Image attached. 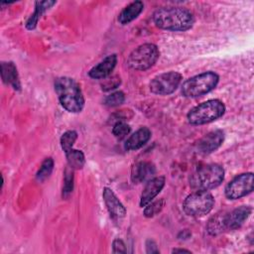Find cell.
<instances>
[{
    "label": "cell",
    "instance_id": "obj_1",
    "mask_svg": "<svg viewBox=\"0 0 254 254\" xmlns=\"http://www.w3.org/2000/svg\"><path fill=\"white\" fill-rule=\"evenodd\" d=\"M153 21L157 27L168 31H187L194 23L190 11L180 7H163L153 14Z\"/></svg>",
    "mask_w": 254,
    "mask_h": 254
},
{
    "label": "cell",
    "instance_id": "obj_2",
    "mask_svg": "<svg viewBox=\"0 0 254 254\" xmlns=\"http://www.w3.org/2000/svg\"><path fill=\"white\" fill-rule=\"evenodd\" d=\"M55 90L61 105L68 112L78 113L84 107V97L77 82L67 76L55 80Z\"/></svg>",
    "mask_w": 254,
    "mask_h": 254
},
{
    "label": "cell",
    "instance_id": "obj_3",
    "mask_svg": "<svg viewBox=\"0 0 254 254\" xmlns=\"http://www.w3.org/2000/svg\"><path fill=\"white\" fill-rule=\"evenodd\" d=\"M224 180V170L217 164L199 167L190 177L191 188L197 190H209L217 188Z\"/></svg>",
    "mask_w": 254,
    "mask_h": 254
},
{
    "label": "cell",
    "instance_id": "obj_4",
    "mask_svg": "<svg viewBox=\"0 0 254 254\" xmlns=\"http://www.w3.org/2000/svg\"><path fill=\"white\" fill-rule=\"evenodd\" d=\"M225 112V105L219 99H210L191 108L187 117L190 124L202 125L221 117Z\"/></svg>",
    "mask_w": 254,
    "mask_h": 254
},
{
    "label": "cell",
    "instance_id": "obj_5",
    "mask_svg": "<svg viewBox=\"0 0 254 254\" xmlns=\"http://www.w3.org/2000/svg\"><path fill=\"white\" fill-rule=\"evenodd\" d=\"M219 76L214 71H205L190 77L182 85V93L186 97H197L215 88Z\"/></svg>",
    "mask_w": 254,
    "mask_h": 254
},
{
    "label": "cell",
    "instance_id": "obj_6",
    "mask_svg": "<svg viewBox=\"0 0 254 254\" xmlns=\"http://www.w3.org/2000/svg\"><path fill=\"white\" fill-rule=\"evenodd\" d=\"M160 57L158 47L151 43L140 45L128 57V65L136 70H146L152 67Z\"/></svg>",
    "mask_w": 254,
    "mask_h": 254
},
{
    "label": "cell",
    "instance_id": "obj_7",
    "mask_svg": "<svg viewBox=\"0 0 254 254\" xmlns=\"http://www.w3.org/2000/svg\"><path fill=\"white\" fill-rule=\"evenodd\" d=\"M214 205V198L208 190H196L189 194L183 202L184 211L193 217L207 214Z\"/></svg>",
    "mask_w": 254,
    "mask_h": 254
},
{
    "label": "cell",
    "instance_id": "obj_8",
    "mask_svg": "<svg viewBox=\"0 0 254 254\" xmlns=\"http://www.w3.org/2000/svg\"><path fill=\"white\" fill-rule=\"evenodd\" d=\"M183 76L177 71H168L155 76L150 82V90L159 95L173 93L180 85Z\"/></svg>",
    "mask_w": 254,
    "mask_h": 254
},
{
    "label": "cell",
    "instance_id": "obj_9",
    "mask_svg": "<svg viewBox=\"0 0 254 254\" xmlns=\"http://www.w3.org/2000/svg\"><path fill=\"white\" fill-rule=\"evenodd\" d=\"M254 176L252 173H244L236 176L230 181L224 190L225 195L228 199L241 198L253 190Z\"/></svg>",
    "mask_w": 254,
    "mask_h": 254
},
{
    "label": "cell",
    "instance_id": "obj_10",
    "mask_svg": "<svg viewBox=\"0 0 254 254\" xmlns=\"http://www.w3.org/2000/svg\"><path fill=\"white\" fill-rule=\"evenodd\" d=\"M252 208L248 205H241L230 212L224 213L225 230H235L239 228L250 216Z\"/></svg>",
    "mask_w": 254,
    "mask_h": 254
},
{
    "label": "cell",
    "instance_id": "obj_11",
    "mask_svg": "<svg viewBox=\"0 0 254 254\" xmlns=\"http://www.w3.org/2000/svg\"><path fill=\"white\" fill-rule=\"evenodd\" d=\"M224 141V133L222 130H214L204 135L197 143L198 152L201 154H210L217 150Z\"/></svg>",
    "mask_w": 254,
    "mask_h": 254
},
{
    "label": "cell",
    "instance_id": "obj_12",
    "mask_svg": "<svg viewBox=\"0 0 254 254\" xmlns=\"http://www.w3.org/2000/svg\"><path fill=\"white\" fill-rule=\"evenodd\" d=\"M166 183V179L163 176L154 177L149 180L140 196V206L143 207L152 201L163 190Z\"/></svg>",
    "mask_w": 254,
    "mask_h": 254
},
{
    "label": "cell",
    "instance_id": "obj_13",
    "mask_svg": "<svg viewBox=\"0 0 254 254\" xmlns=\"http://www.w3.org/2000/svg\"><path fill=\"white\" fill-rule=\"evenodd\" d=\"M156 174V168L151 162H138L131 169V180L134 184L147 183L153 179Z\"/></svg>",
    "mask_w": 254,
    "mask_h": 254
},
{
    "label": "cell",
    "instance_id": "obj_14",
    "mask_svg": "<svg viewBox=\"0 0 254 254\" xmlns=\"http://www.w3.org/2000/svg\"><path fill=\"white\" fill-rule=\"evenodd\" d=\"M102 197L106 208L113 218H122L126 214V208L109 188H104L102 191Z\"/></svg>",
    "mask_w": 254,
    "mask_h": 254
},
{
    "label": "cell",
    "instance_id": "obj_15",
    "mask_svg": "<svg viewBox=\"0 0 254 254\" xmlns=\"http://www.w3.org/2000/svg\"><path fill=\"white\" fill-rule=\"evenodd\" d=\"M117 64V56L115 54L107 56L96 65L91 67L88 71V75L94 79H103L110 75Z\"/></svg>",
    "mask_w": 254,
    "mask_h": 254
},
{
    "label": "cell",
    "instance_id": "obj_16",
    "mask_svg": "<svg viewBox=\"0 0 254 254\" xmlns=\"http://www.w3.org/2000/svg\"><path fill=\"white\" fill-rule=\"evenodd\" d=\"M1 78L5 84L11 85L15 90H21L22 85L19 73L13 62L1 63Z\"/></svg>",
    "mask_w": 254,
    "mask_h": 254
},
{
    "label": "cell",
    "instance_id": "obj_17",
    "mask_svg": "<svg viewBox=\"0 0 254 254\" xmlns=\"http://www.w3.org/2000/svg\"><path fill=\"white\" fill-rule=\"evenodd\" d=\"M151 130L148 127H141L135 131L125 142V149L128 151L138 150L143 147L151 138Z\"/></svg>",
    "mask_w": 254,
    "mask_h": 254
},
{
    "label": "cell",
    "instance_id": "obj_18",
    "mask_svg": "<svg viewBox=\"0 0 254 254\" xmlns=\"http://www.w3.org/2000/svg\"><path fill=\"white\" fill-rule=\"evenodd\" d=\"M144 4L142 1H134L127 5L119 14L118 21L122 25H127L135 20L143 11Z\"/></svg>",
    "mask_w": 254,
    "mask_h": 254
},
{
    "label": "cell",
    "instance_id": "obj_19",
    "mask_svg": "<svg viewBox=\"0 0 254 254\" xmlns=\"http://www.w3.org/2000/svg\"><path fill=\"white\" fill-rule=\"evenodd\" d=\"M57 2L56 1H51V0H46V1H37L35 2V11L34 13L29 17V19L26 22V28L28 30H33L36 28L39 19L41 16L49 10L52 6H54Z\"/></svg>",
    "mask_w": 254,
    "mask_h": 254
},
{
    "label": "cell",
    "instance_id": "obj_20",
    "mask_svg": "<svg viewBox=\"0 0 254 254\" xmlns=\"http://www.w3.org/2000/svg\"><path fill=\"white\" fill-rule=\"evenodd\" d=\"M65 157L68 167H70L72 170H79L85 164L84 154L80 150H75L72 148L65 152Z\"/></svg>",
    "mask_w": 254,
    "mask_h": 254
},
{
    "label": "cell",
    "instance_id": "obj_21",
    "mask_svg": "<svg viewBox=\"0 0 254 254\" xmlns=\"http://www.w3.org/2000/svg\"><path fill=\"white\" fill-rule=\"evenodd\" d=\"M207 232L211 235H217L225 231L224 225V213H216L207 222Z\"/></svg>",
    "mask_w": 254,
    "mask_h": 254
},
{
    "label": "cell",
    "instance_id": "obj_22",
    "mask_svg": "<svg viewBox=\"0 0 254 254\" xmlns=\"http://www.w3.org/2000/svg\"><path fill=\"white\" fill-rule=\"evenodd\" d=\"M53 169H54V160H53L51 157L46 158V159L43 161V163H42V165H41L39 171L37 172L36 180H37L39 183L44 182L45 180H47V179L50 177V175H51L52 172H53Z\"/></svg>",
    "mask_w": 254,
    "mask_h": 254
},
{
    "label": "cell",
    "instance_id": "obj_23",
    "mask_svg": "<svg viewBox=\"0 0 254 254\" xmlns=\"http://www.w3.org/2000/svg\"><path fill=\"white\" fill-rule=\"evenodd\" d=\"M77 139V133L74 130H68L64 132L61 137V147L64 150V152H67L70 149H72V146L74 142Z\"/></svg>",
    "mask_w": 254,
    "mask_h": 254
},
{
    "label": "cell",
    "instance_id": "obj_24",
    "mask_svg": "<svg viewBox=\"0 0 254 254\" xmlns=\"http://www.w3.org/2000/svg\"><path fill=\"white\" fill-rule=\"evenodd\" d=\"M73 170L67 167L64 171V187H63V197H67L73 190Z\"/></svg>",
    "mask_w": 254,
    "mask_h": 254
},
{
    "label": "cell",
    "instance_id": "obj_25",
    "mask_svg": "<svg viewBox=\"0 0 254 254\" xmlns=\"http://www.w3.org/2000/svg\"><path fill=\"white\" fill-rule=\"evenodd\" d=\"M130 131H131L130 126L124 121H117L112 128V134L118 140H122L126 138L127 135L130 133Z\"/></svg>",
    "mask_w": 254,
    "mask_h": 254
},
{
    "label": "cell",
    "instance_id": "obj_26",
    "mask_svg": "<svg viewBox=\"0 0 254 254\" xmlns=\"http://www.w3.org/2000/svg\"><path fill=\"white\" fill-rule=\"evenodd\" d=\"M164 203H165V200L163 198L150 201L147 205H145L144 215L146 217H153L154 215H156L157 213H159L162 210Z\"/></svg>",
    "mask_w": 254,
    "mask_h": 254
},
{
    "label": "cell",
    "instance_id": "obj_27",
    "mask_svg": "<svg viewBox=\"0 0 254 254\" xmlns=\"http://www.w3.org/2000/svg\"><path fill=\"white\" fill-rule=\"evenodd\" d=\"M124 100H125V94L122 91L118 90L107 95L104 99V104L110 107H114L122 104Z\"/></svg>",
    "mask_w": 254,
    "mask_h": 254
},
{
    "label": "cell",
    "instance_id": "obj_28",
    "mask_svg": "<svg viewBox=\"0 0 254 254\" xmlns=\"http://www.w3.org/2000/svg\"><path fill=\"white\" fill-rule=\"evenodd\" d=\"M121 83V79L117 75H112V76H107L103 78V81L101 82V88L102 90H111L116 87H118Z\"/></svg>",
    "mask_w": 254,
    "mask_h": 254
},
{
    "label": "cell",
    "instance_id": "obj_29",
    "mask_svg": "<svg viewBox=\"0 0 254 254\" xmlns=\"http://www.w3.org/2000/svg\"><path fill=\"white\" fill-rule=\"evenodd\" d=\"M112 251L113 253H126L127 250L125 243L119 238L114 239L112 242Z\"/></svg>",
    "mask_w": 254,
    "mask_h": 254
},
{
    "label": "cell",
    "instance_id": "obj_30",
    "mask_svg": "<svg viewBox=\"0 0 254 254\" xmlns=\"http://www.w3.org/2000/svg\"><path fill=\"white\" fill-rule=\"evenodd\" d=\"M146 252L147 253H160L156 242L152 239H148L146 241Z\"/></svg>",
    "mask_w": 254,
    "mask_h": 254
},
{
    "label": "cell",
    "instance_id": "obj_31",
    "mask_svg": "<svg viewBox=\"0 0 254 254\" xmlns=\"http://www.w3.org/2000/svg\"><path fill=\"white\" fill-rule=\"evenodd\" d=\"M190 235H191V233L189 231V229H184V230H182V231L179 233L178 237H179L180 239H188Z\"/></svg>",
    "mask_w": 254,
    "mask_h": 254
},
{
    "label": "cell",
    "instance_id": "obj_32",
    "mask_svg": "<svg viewBox=\"0 0 254 254\" xmlns=\"http://www.w3.org/2000/svg\"><path fill=\"white\" fill-rule=\"evenodd\" d=\"M182 252H186V253H190V250L187 249H179V248H175L172 250V253H182Z\"/></svg>",
    "mask_w": 254,
    "mask_h": 254
}]
</instances>
